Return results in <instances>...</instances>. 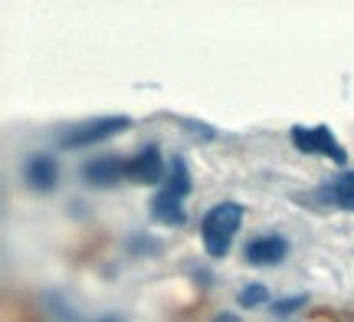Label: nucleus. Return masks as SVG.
<instances>
[{
  "label": "nucleus",
  "instance_id": "nucleus-1",
  "mask_svg": "<svg viewBox=\"0 0 354 322\" xmlns=\"http://www.w3.org/2000/svg\"><path fill=\"white\" fill-rule=\"evenodd\" d=\"M190 191H194V181H190L187 161H184L180 155L171 158L165 188H161V191H158V197L151 201V217L158 220V224H167V227H180V224H187L184 201H187Z\"/></svg>",
  "mask_w": 354,
  "mask_h": 322
},
{
  "label": "nucleus",
  "instance_id": "nucleus-15",
  "mask_svg": "<svg viewBox=\"0 0 354 322\" xmlns=\"http://www.w3.org/2000/svg\"><path fill=\"white\" fill-rule=\"evenodd\" d=\"M99 322H122V316H105V319H99Z\"/></svg>",
  "mask_w": 354,
  "mask_h": 322
},
{
  "label": "nucleus",
  "instance_id": "nucleus-11",
  "mask_svg": "<svg viewBox=\"0 0 354 322\" xmlns=\"http://www.w3.org/2000/svg\"><path fill=\"white\" fill-rule=\"evenodd\" d=\"M302 303H305V296H286V299H279L276 306H272V312H276V316H289V312L302 310Z\"/></svg>",
  "mask_w": 354,
  "mask_h": 322
},
{
  "label": "nucleus",
  "instance_id": "nucleus-7",
  "mask_svg": "<svg viewBox=\"0 0 354 322\" xmlns=\"http://www.w3.org/2000/svg\"><path fill=\"white\" fill-rule=\"evenodd\" d=\"M286 253H289V240L279 233H263L246 244V263L253 267H276L286 260Z\"/></svg>",
  "mask_w": 354,
  "mask_h": 322
},
{
  "label": "nucleus",
  "instance_id": "nucleus-9",
  "mask_svg": "<svg viewBox=\"0 0 354 322\" xmlns=\"http://www.w3.org/2000/svg\"><path fill=\"white\" fill-rule=\"evenodd\" d=\"M322 194L328 197L335 207H342V211H351L354 214V171H342L335 181H328Z\"/></svg>",
  "mask_w": 354,
  "mask_h": 322
},
{
  "label": "nucleus",
  "instance_id": "nucleus-14",
  "mask_svg": "<svg viewBox=\"0 0 354 322\" xmlns=\"http://www.w3.org/2000/svg\"><path fill=\"white\" fill-rule=\"evenodd\" d=\"M214 322H240V316H236V312H220Z\"/></svg>",
  "mask_w": 354,
  "mask_h": 322
},
{
  "label": "nucleus",
  "instance_id": "nucleus-10",
  "mask_svg": "<svg viewBox=\"0 0 354 322\" xmlns=\"http://www.w3.org/2000/svg\"><path fill=\"white\" fill-rule=\"evenodd\" d=\"M236 303H240L243 310H256V306H263V303H269V289H266L263 283H246L240 289V296H236Z\"/></svg>",
  "mask_w": 354,
  "mask_h": 322
},
{
  "label": "nucleus",
  "instance_id": "nucleus-5",
  "mask_svg": "<svg viewBox=\"0 0 354 322\" xmlns=\"http://www.w3.org/2000/svg\"><path fill=\"white\" fill-rule=\"evenodd\" d=\"M82 178L92 188H112L122 178H128V158H118V155L92 158V161L82 165Z\"/></svg>",
  "mask_w": 354,
  "mask_h": 322
},
{
  "label": "nucleus",
  "instance_id": "nucleus-13",
  "mask_svg": "<svg viewBox=\"0 0 354 322\" xmlns=\"http://www.w3.org/2000/svg\"><path fill=\"white\" fill-rule=\"evenodd\" d=\"M50 306H53V312H56V316H59L63 322H76V312H73V310H66V306H63V303H59L56 296H53Z\"/></svg>",
  "mask_w": 354,
  "mask_h": 322
},
{
  "label": "nucleus",
  "instance_id": "nucleus-6",
  "mask_svg": "<svg viewBox=\"0 0 354 322\" xmlns=\"http://www.w3.org/2000/svg\"><path fill=\"white\" fill-rule=\"evenodd\" d=\"M165 175L167 171H165V161H161V148L154 142H148L138 155L128 158V178L135 184H158Z\"/></svg>",
  "mask_w": 354,
  "mask_h": 322
},
{
  "label": "nucleus",
  "instance_id": "nucleus-4",
  "mask_svg": "<svg viewBox=\"0 0 354 322\" xmlns=\"http://www.w3.org/2000/svg\"><path fill=\"white\" fill-rule=\"evenodd\" d=\"M292 145L299 152H305V155H325L335 165H348V152L338 145V138L331 135L328 125H312V129L292 125Z\"/></svg>",
  "mask_w": 354,
  "mask_h": 322
},
{
  "label": "nucleus",
  "instance_id": "nucleus-8",
  "mask_svg": "<svg viewBox=\"0 0 354 322\" xmlns=\"http://www.w3.org/2000/svg\"><path fill=\"white\" fill-rule=\"evenodd\" d=\"M24 178L33 191L46 194L59 184V165H56L53 155H43V152H39V155H30L24 165Z\"/></svg>",
  "mask_w": 354,
  "mask_h": 322
},
{
  "label": "nucleus",
  "instance_id": "nucleus-12",
  "mask_svg": "<svg viewBox=\"0 0 354 322\" xmlns=\"http://www.w3.org/2000/svg\"><path fill=\"white\" fill-rule=\"evenodd\" d=\"M177 122H180V125H184L187 132L201 135V138H214V135H216V132L210 129V125H203V122H190V118H177Z\"/></svg>",
  "mask_w": 354,
  "mask_h": 322
},
{
  "label": "nucleus",
  "instance_id": "nucleus-2",
  "mask_svg": "<svg viewBox=\"0 0 354 322\" xmlns=\"http://www.w3.org/2000/svg\"><path fill=\"white\" fill-rule=\"evenodd\" d=\"M243 224V207L233 204V201H223V204L210 207L207 214H203V250L210 253L214 260L227 257L230 253V244H233V237L240 231Z\"/></svg>",
  "mask_w": 354,
  "mask_h": 322
},
{
  "label": "nucleus",
  "instance_id": "nucleus-3",
  "mask_svg": "<svg viewBox=\"0 0 354 322\" xmlns=\"http://www.w3.org/2000/svg\"><path fill=\"white\" fill-rule=\"evenodd\" d=\"M128 125H131V118H128V116L86 118V122L73 125L69 132H63V138H59V148H88V145L109 142V138H115V135H122Z\"/></svg>",
  "mask_w": 354,
  "mask_h": 322
}]
</instances>
